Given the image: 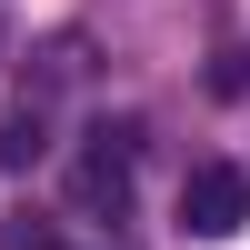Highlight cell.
I'll return each instance as SVG.
<instances>
[{"instance_id":"7a4b0ae2","label":"cell","mask_w":250,"mask_h":250,"mask_svg":"<svg viewBox=\"0 0 250 250\" xmlns=\"http://www.w3.org/2000/svg\"><path fill=\"white\" fill-rule=\"evenodd\" d=\"M130 190V130H90V160H80V200H110Z\"/></svg>"},{"instance_id":"6da1fadb","label":"cell","mask_w":250,"mask_h":250,"mask_svg":"<svg viewBox=\"0 0 250 250\" xmlns=\"http://www.w3.org/2000/svg\"><path fill=\"white\" fill-rule=\"evenodd\" d=\"M250 220V170L240 160H200L190 180H180V230L190 240H230Z\"/></svg>"},{"instance_id":"277c9868","label":"cell","mask_w":250,"mask_h":250,"mask_svg":"<svg viewBox=\"0 0 250 250\" xmlns=\"http://www.w3.org/2000/svg\"><path fill=\"white\" fill-rule=\"evenodd\" d=\"M30 250H60V240H30Z\"/></svg>"},{"instance_id":"3957f363","label":"cell","mask_w":250,"mask_h":250,"mask_svg":"<svg viewBox=\"0 0 250 250\" xmlns=\"http://www.w3.org/2000/svg\"><path fill=\"white\" fill-rule=\"evenodd\" d=\"M40 150H50L40 140V110H0V170H30Z\"/></svg>"}]
</instances>
